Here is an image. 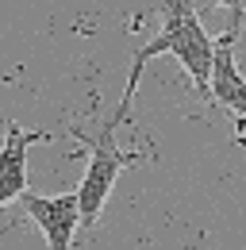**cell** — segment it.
<instances>
[{"mask_svg":"<svg viewBox=\"0 0 246 250\" xmlns=\"http://www.w3.org/2000/svg\"><path fill=\"white\" fill-rule=\"evenodd\" d=\"M27 219L42 231L50 250H73V239L81 231V208H77V188L73 192H58V196H39V192H23L20 196Z\"/></svg>","mask_w":246,"mask_h":250,"instance_id":"3","label":"cell"},{"mask_svg":"<svg viewBox=\"0 0 246 250\" xmlns=\"http://www.w3.org/2000/svg\"><path fill=\"white\" fill-rule=\"evenodd\" d=\"M46 131H27L20 124H8L0 143V208L20 200L27 192V154L35 143H46Z\"/></svg>","mask_w":246,"mask_h":250,"instance_id":"4","label":"cell"},{"mask_svg":"<svg viewBox=\"0 0 246 250\" xmlns=\"http://www.w3.org/2000/svg\"><path fill=\"white\" fill-rule=\"evenodd\" d=\"M215 4H227V0H215Z\"/></svg>","mask_w":246,"mask_h":250,"instance_id":"6","label":"cell"},{"mask_svg":"<svg viewBox=\"0 0 246 250\" xmlns=\"http://www.w3.org/2000/svg\"><path fill=\"white\" fill-rule=\"evenodd\" d=\"M162 54H173L177 65L192 77L196 93L208 96L215 39L204 31V23H200L192 0H162V31L154 35L146 46L135 50V62H131L127 85H123V100H120V108L112 112L116 120H127V116H131V100H135V89H139V77H143L146 62H150V58H162Z\"/></svg>","mask_w":246,"mask_h":250,"instance_id":"1","label":"cell"},{"mask_svg":"<svg viewBox=\"0 0 246 250\" xmlns=\"http://www.w3.org/2000/svg\"><path fill=\"white\" fill-rule=\"evenodd\" d=\"M123 120H104L96 139H89V166H85V177L77 185V208H81V231H92V223L100 219L112 188L120 181V173L127 166H135L139 158H146L143 150H123L116 143V127Z\"/></svg>","mask_w":246,"mask_h":250,"instance_id":"2","label":"cell"},{"mask_svg":"<svg viewBox=\"0 0 246 250\" xmlns=\"http://www.w3.org/2000/svg\"><path fill=\"white\" fill-rule=\"evenodd\" d=\"M227 8H231V31H239V23L246 16V0H227Z\"/></svg>","mask_w":246,"mask_h":250,"instance_id":"5","label":"cell"}]
</instances>
